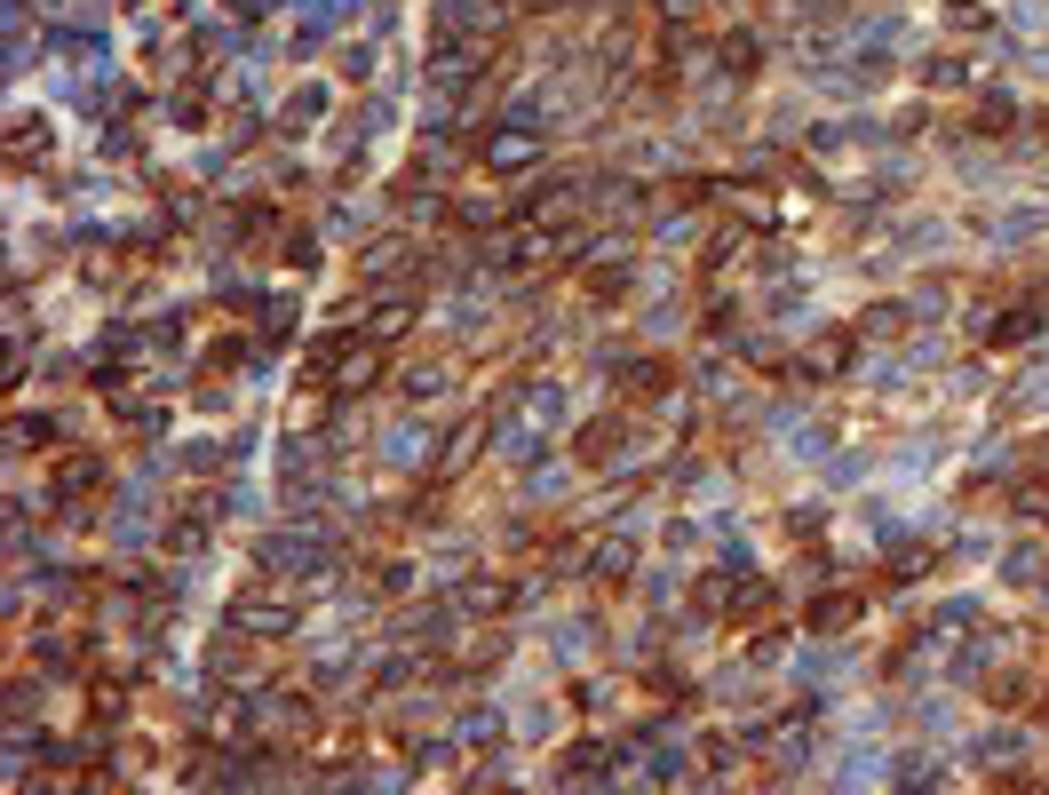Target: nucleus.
I'll list each match as a JSON object with an SVG mask.
<instances>
[{
	"instance_id": "nucleus-1",
	"label": "nucleus",
	"mask_w": 1049,
	"mask_h": 795,
	"mask_svg": "<svg viewBox=\"0 0 1049 795\" xmlns=\"http://www.w3.org/2000/svg\"><path fill=\"white\" fill-rule=\"evenodd\" d=\"M303 374H311L319 390H342V398H350V390H366V382L382 374V342H374V334H366V342H359V334H326V342H311Z\"/></svg>"
},
{
	"instance_id": "nucleus-2",
	"label": "nucleus",
	"mask_w": 1049,
	"mask_h": 795,
	"mask_svg": "<svg viewBox=\"0 0 1049 795\" xmlns=\"http://www.w3.org/2000/svg\"><path fill=\"white\" fill-rule=\"evenodd\" d=\"M231 628L279 644V636H294V605H286V596H239V605H231Z\"/></svg>"
},
{
	"instance_id": "nucleus-3",
	"label": "nucleus",
	"mask_w": 1049,
	"mask_h": 795,
	"mask_svg": "<svg viewBox=\"0 0 1049 795\" xmlns=\"http://www.w3.org/2000/svg\"><path fill=\"white\" fill-rule=\"evenodd\" d=\"M573 454H581L588 470H605V462H621V454H628V414H596V422H581V437H573Z\"/></svg>"
},
{
	"instance_id": "nucleus-4",
	"label": "nucleus",
	"mask_w": 1049,
	"mask_h": 795,
	"mask_svg": "<svg viewBox=\"0 0 1049 795\" xmlns=\"http://www.w3.org/2000/svg\"><path fill=\"white\" fill-rule=\"evenodd\" d=\"M104 454H64L57 470H48V493H57V502H80V493H104Z\"/></svg>"
},
{
	"instance_id": "nucleus-5",
	"label": "nucleus",
	"mask_w": 1049,
	"mask_h": 795,
	"mask_svg": "<svg viewBox=\"0 0 1049 795\" xmlns=\"http://www.w3.org/2000/svg\"><path fill=\"white\" fill-rule=\"evenodd\" d=\"M414 263H422V255H414V239H406V231H382V239L366 246V263H359V271H366L374 286H390V279H406Z\"/></svg>"
},
{
	"instance_id": "nucleus-6",
	"label": "nucleus",
	"mask_w": 1049,
	"mask_h": 795,
	"mask_svg": "<svg viewBox=\"0 0 1049 795\" xmlns=\"http://www.w3.org/2000/svg\"><path fill=\"white\" fill-rule=\"evenodd\" d=\"M851 351H859V334H827V342H811V351L795 359V382H835L843 366H851Z\"/></svg>"
},
{
	"instance_id": "nucleus-7",
	"label": "nucleus",
	"mask_w": 1049,
	"mask_h": 795,
	"mask_svg": "<svg viewBox=\"0 0 1049 795\" xmlns=\"http://www.w3.org/2000/svg\"><path fill=\"white\" fill-rule=\"evenodd\" d=\"M859 613H867L859 596H819V605H811V621H804V628H811V636H835V628H851Z\"/></svg>"
},
{
	"instance_id": "nucleus-8",
	"label": "nucleus",
	"mask_w": 1049,
	"mask_h": 795,
	"mask_svg": "<svg viewBox=\"0 0 1049 795\" xmlns=\"http://www.w3.org/2000/svg\"><path fill=\"white\" fill-rule=\"evenodd\" d=\"M406 326H414V303H406V294H382L374 319H366V334H374V342H397Z\"/></svg>"
},
{
	"instance_id": "nucleus-9",
	"label": "nucleus",
	"mask_w": 1049,
	"mask_h": 795,
	"mask_svg": "<svg viewBox=\"0 0 1049 795\" xmlns=\"http://www.w3.org/2000/svg\"><path fill=\"white\" fill-rule=\"evenodd\" d=\"M88 716H95V724H120V716H128V684H120V676H95V684H88Z\"/></svg>"
},
{
	"instance_id": "nucleus-10",
	"label": "nucleus",
	"mask_w": 1049,
	"mask_h": 795,
	"mask_svg": "<svg viewBox=\"0 0 1049 795\" xmlns=\"http://www.w3.org/2000/svg\"><path fill=\"white\" fill-rule=\"evenodd\" d=\"M9 437H17V454H48L57 445V414H17Z\"/></svg>"
},
{
	"instance_id": "nucleus-11",
	"label": "nucleus",
	"mask_w": 1049,
	"mask_h": 795,
	"mask_svg": "<svg viewBox=\"0 0 1049 795\" xmlns=\"http://www.w3.org/2000/svg\"><path fill=\"white\" fill-rule=\"evenodd\" d=\"M533 152H541L533 135H493V143H485V168H525Z\"/></svg>"
},
{
	"instance_id": "nucleus-12",
	"label": "nucleus",
	"mask_w": 1049,
	"mask_h": 795,
	"mask_svg": "<svg viewBox=\"0 0 1049 795\" xmlns=\"http://www.w3.org/2000/svg\"><path fill=\"white\" fill-rule=\"evenodd\" d=\"M756 64H764V40H756V32H732V40H724V72H739V80H747Z\"/></svg>"
},
{
	"instance_id": "nucleus-13",
	"label": "nucleus",
	"mask_w": 1049,
	"mask_h": 795,
	"mask_svg": "<svg viewBox=\"0 0 1049 795\" xmlns=\"http://www.w3.org/2000/svg\"><path fill=\"white\" fill-rule=\"evenodd\" d=\"M621 390H628V398H660V390H668V366H660V359H636Z\"/></svg>"
},
{
	"instance_id": "nucleus-14",
	"label": "nucleus",
	"mask_w": 1049,
	"mask_h": 795,
	"mask_svg": "<svg viewBox=\"0 0 1049 795\" xmlns=\"http://www.w3.org/2000/svg\"><path fill=\"white\" fill-rule=\"evenodd\" d=\"M32 143H40V152H48V143H57V135H48V120L17 112V135H9V152H17V160H32Z\"/></svg>"
},
{
	"instance_id": "nucleus-15",
	"label": "nucleus",
	"mask_w": 1049,
	"mask_h": 795,
	"mask_svg": "<svg viewBox=\"0 0 1049 795\" xmlns=\"http://www.w3.org/2000/svg\"><path fill=\"white\" fill-rule=\"evenodd\" d=\"M279 263H286V271H311V263H319V239H311V231H286V239H279Z\"/></svg>"
},
{
	"instance_id": "nucleus-16",
	"label": "nucleus",
	"mask_w": 1049,
	"mask_h": 795,
	"mask_svg": "<svg viewBox=\"0 0 1049 795\" xmlns=\"http://www.w3.org/2000/svg\"><path fill=\"white\" fill-rule=\"evenodd\" d=\"M397 390H406V398H445V366H406Z\"/></svg>"
},
{
	"instance_id": "nucleus-17",
	"label": "nucleus",
	"mask_w": 1049,
	"mask_h": 795,
	"mask_svg": "<svg viewBox=\"0 0 1049 795\" xmlns=\"http://www.w3.org/2000/svg\"><path fill=\"white\" fill-rule=\"evenodd\" d=\"M1010 120H1018L1010 95H986V104H978V135H1010Z\"/></svg>"
},
{
	"instance_id": "nucleus-18",
	"label": "nucleus",
	"mask_w": 1049,
	"mask_h": 795,
	"mask_svg": "<svg viewBox=\"0 0 1049 795\" xmlns=\"http://www.w3.org/2000/svg\"><path fill=\"white\" fill-rule=\"evenodd\" d=\"M462 605H470V613H502V605H510V588H502V581H470V588H462Z\"/></svg>"
},
{
	"instance_id": "nucleus-19",
	"label": "nucleus",
	"mask_w": 1049,
	"mask_h": 795,
	"mask_svg": "<svg viewBox=\"0 0 1049 795\" xmlns=\"http://www.w3.org/2000/svg\"><path fill=\"white\" fill-rule=\"evenodd\" d=\"M588 565H596V581H628V541H605Z\"/></svg>"
},
{
	"instance_id": "nucleus-20",
	"label": "nucleus",
	"mask_w": 1049,
	"mask_h": 795,
	"mask_svg": "<svg viewBox=\"0 0 1049 795\" xmlns=\"http://www.w3.org/2000/svg\"><path fill=\"white\" fill-rule=\"evenodd\" d=\"M922 80H930V88H962V57H930Z\"/></svg>"
},
{
	"instance_id": "nucleus-21",
	"label": "nucleus",
	"mask_w": 1049,
	"mask_h": 795,
	"mask_svg": "<svg viewBox=\"0 0 1049 795\" xmlns=\"http://www.w3.org/2000/svg\"><path fill=\"white\" fill-rule=\"evenodd\" d=\"M319 112H326V88H303V95L286 104V128H294V120H319Z\"/></svg>"
},
{
	"instance_id": "nucleus-22",
	"label": "nucleus",
	"mask_w": 1049,
	"mask_h": 795,
	"mask_svg": "<svg viewBox=\"0 0 1049 795\" xmlns=\"http://www.w3.org/2000/svg\"><path fill=\"white\" fill-rule=\"evenodd\" d=\"M898 326H907V311H898V303H875V311H867V334H898Z\"/></svg>"
},
{
	"instance_id": "nucleus-23",
	"label": "nucleus",
	"mask_w": 1049,
	"mask_h": 795,
	"mask_svg": "<svg viewBox=\"0 0 1049 795\" xmlns=\"http://www.w3.org/2000/svg\"><path fill=\"white\" fill-rule=\"evenodd\" d=\"M660 9H668V17H692V9H699V0H660Z\"/></svg>"
},
{
	"instance_id": "nucleus-24",
	"label": "nucleus",
	"mask_w": 1049,
	"mask_h": 795,
	"mask_svg": "<svg viewBox=\"0 0 1049 795\" xmlns=\"http://www.w3.org/2000/svg\"><path fill=\"white\" fill-rule=\"evenodd\" d=\"M525 9H565V0H525Z\"/></svg>"
}]
</instances>
